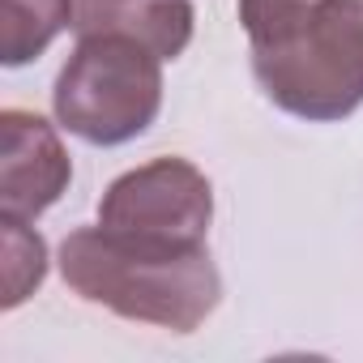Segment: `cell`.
<instances>
[{
	"label": "cell",
	"instance_id": "6da1fadb",
	"mask_svg": "<svg viewBox=\"0 0 363 363\" xmlns=\"http://www.w3.org/2000/svg\"><path fill=\"white\" fill-rule=\"evenodd\" d=\"M60 274L73 295L124 320L193 333L223 299V278L201 240L77 227L60 244Z\"/></svg>",
	"mask_w": 363,
	"mask_h": 363
},
{
	"label": "cell",
	"instance_id": "7a4b0ae2",
	"mask_svg": "<svg viewBox=\"0 0 363 363\" xmlns=\"http://www.w3.org/2000/svg\"><path fill=\"white\" fill-rule=\"evenodd\" d=\"M248 48L261 94L286 116L333 124L363 107V0H320Z\"/></svg>",
	"mask_w": 363,
	"mask_h": 363
},
{
	"label": "cell",
	"instance_id": "3957f363",
	"mask_svg": "<svg viewBox=\"0 0 363 363\" xmlns=\"http://www.w3.org/2000/svg\"><path fill=\"white\" fill-rule=\"evenodd\" d=\"M52 107L86 145H124L158 120L162 56L124 35H86L56 77Z\"/></svg>",
	"mask_w": 363,
	"mask_h": 363
},
{
	"label": "cell",
	"instance_id": "277c9868",
	"mask_svg": "<svg viewBox=\"0 0 363 363\" xmlns=\"http://www.w3.org/2000/svg\"><path fill=\"white\" fill-rule=\"evenodd\" d=\"M214 218V189L201 167L189 158H154L124 175H116L103 201L99 223L137 235H167V240H201L210 235Z\"/></svg>",
	"mask_w": 363,
	"mask_h": 363
},
{
	"label": "cell",
	"instance_id": "5b68a950",
	"mask_svg": "<svg viewBox=\"0 0 363 363\" xmlns=\"http://www.w3.org/2000/svg\"><path fill=\"white\" fill-rule=\"evenodd\" d=\"M0 145H5L0 150V218L35 223L69 189V150L39 111L22 107L0 111Z\"/></svg>",
	"mask_w": 363,
	"mask_h": 363
},
{
	"label": "cell",
	"instance_id": "8992f818",
	"mask_svg": "<svg viewBox=\"0 0 363 363\" xmlns=\"http://www.w3.org/2000/svg\"><path fill=\"white\" fill-rule=\"evenodd\" d=\"M193 0H73V35H124L175 60L193 43Z\"/></svg>",
	"mask_w": 363,
	"mask_h": 363
},
{
	"label": "cell",
	"instance_id": "52a82bcc",
	"mask_svg": "<svg viewBox=\"0 0 363 363\" xmlns=\"http://www.w3.org/2000/svg\"><path fill=\"white\" fill-rule=\"evenodd\" d=\"M0 60L22 69L73 26V0H0Z\"/></svg>",
	"mask_w": 363,
	"mask_h": 363
},
{
	"label": "cell",
	"instance_id": "ba28073f",
	"mask_svg": "<svg viewBox=\"0 0 363 363\" xmlns=\"http://www.w3.org/2000/svg\"><path fill=\"white\" fill-rule=\"evenodd\" d=\"M0 235H5V308L26 303L43 278H48V244L26 218H0Z\"/></svg>",
	"mask_w": 363,
	"mask_h": 363
},
{
	"label": "cell",
	"instance_id": "9c48e42d",
	"mask_svg": "<svg viewBox=\"0 0 363 363\" xmlns=\"http://www.w3.org/2000/svg\"><path fill=\"white\" fill-rule=\"evenodd\" d=\"M320 0H240V22H244V35H265L308 9H316Z\"/></svg>",
	"mask_w": 363,
	"mask_h": 363
}]
</instances>
